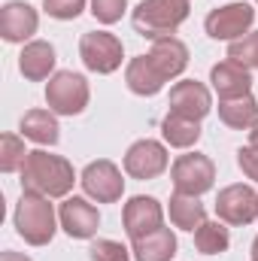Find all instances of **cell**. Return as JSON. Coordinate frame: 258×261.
<instances>
[{"instance_id": "obj_1", "label": "cell", "mask_w": 258, "mask_h": 261, "mask_svg": "<svg viewBox=\"0 0 258 261\" xmlns=\"http://www.w3.org/2000/svg\"><path fill=\"white\" fill-rule=\"evenodd\" d=\"M21 192H37L46 197H67L73 192L76 170L64 155H49L46 149H34L24 158V167L18 170Z\"/></svg>"}, {"instance_id": "obj_2", "label": "cell", "mask_w": 258, "mask_h": 261, "mask_svg": "<svg viewBox=\"0 0 258 261\" xmlns=\"http://www.w3.org/2000/svg\"><path fill=\"white\" fill-rule=\"evenodd\" d=\"M52 197L37 195V192H21L15 213H12V225L15 234L28 243V246H49L55 231H58V213L49 203Z\"/></svg>"}, {"instance_id": "obj_3", "label": "cell", "mask_w": 258, "mask_h": 261, "mask_svg": "<svg viewBox=\"0 0 258 261\" xmlns=\"http://www.w3.org/2000/svg\"><path fill=\"white\" fill-rule=\"evenodd\" d=\"M192 0H140L131 12V24L146 40L173 37L179 24L189 18Z\"/></svg>"}, {"instance_id": "obj_4", "label": "cell", "mask_w": 258, "mask_h": 261, "mask_svg": "<svg viewBox=\"0 0 258 261\" xmlns=\"http://www.w3.org/2000/svg\"><path fill=\"white\" fill-rule=\"evenodd\" d=\"M88 100H91V88H88V79L82 73L58 70L46 82V103L55 116H67V119L82 116Z\"/></svg>"}, {"instance_id": "obj_5", "label": "cell", "mask_w": 258, "mask_h": 261, "mask_svg": "<svg viewBox=\"0 0 258 261\" xmlns=\"http://www.w3.org/2000/svg\"><path fill=\"white\" fill-rule=\"evenodd\" d=\"M170 182L179 195L200 197L216 186V164L203 152H186L170 164Z\"/></svg>"}, {"instance_id": "obj_6", "label": "cell", "mask_w": 258, "mask_h": 261, "mask_svg": "<svg viewBox=\"0 0 258 261\" xmlns=\"http://www.w3.org/2000/svg\"><path fill=\"white\" fill-rule=\"evenodd\" d=\"M79 58H82L85 70H91L97 76H110L125 61V46L110 31H88L79 37Z\"/></svg>"}, {"instance_id": "obj_7", "label": "cell", "mask_w": 258, "mask_h": 261, "mask_svg": "<svg viewBox=\"0 0 258 261\" xmlns=\"http://www.w3.org/2000/svg\"><path fill=\"white\" fill-rule=\"evenodd\" d=\"M255 24V9L243 0H234V3H225V6H216L210 9V15L203 18V31L210 40H222V43H234L240 37H246Z\"/></svg>"}, {"instance_id": "obj_8", "label": "cell", "mask_w": 258, "mask_h": 261, "mask_svg": "<svg viewBox=\"0 0 258 261\" xmlns=\"http://www.w3.org/2000/svg\"><path fill=\"white\" fill-rule=\"evenodd\" d=\"M79 182H82V192L85 197L97 200V203H119L125 195V176H122V167L110 158H97V161H88L79 173Z\"/></svg>"}, {"instance_id": "obj_9", "label": "cell", "mask_w": 258, "mask_h": 261, "mask_svg": "<svg viewBox=\"0 0 258 261\" xmlns=\"http://www.w3.org/2000/svg\"><path fill=\"white\" fill-rule=\"evenodd\" d=\"M216 219H222L228 228H246L258 222V192L246 182L225 186L216 195Z\"/></svg>"}, {"instance_id": "obj_10", "label": "cell", "mask_w": 258, "mask_h": 261, "mask_svg": "<svg viewBox=\"0 0 258 261\" xmlns=\"http://www.w3.org/2000/svg\"><path fill=\"white\" fill-rule=\"evenodd\" d=\"M125 173L131 179H155L161 176L167 167H170V155H167V143L161 140H152V137H143L137 143H131L128 152H125V161H122Z\"/></svg>"}, {"instance_id": "obj_11", "label": "cell", "mask_w": 258, "mask_h": 261, "mask_svg": "<svg viewBox=\"0 0 258 261\" xmlns=\"http://www.w3.org/2000/svg\"><path fill=\"white\" fill-rule=\"evenodd\" d=\"M58 222L61 231L73 240H91L100 228V210L91 203V197L67 195L64 203L58 206Z\"/></svg>"}, {"instance_id": "obj_12", "label": "cell", "mask_w": 258, "mask_h": 261, "mask_svg": "<svg viewBox=\"0 0 258 261\" xmlns=\"http://www.w3.org/2000/svg\"><path fill=\"white\" fill-rule=\"evenodd\" d=\"M122 225L131 240H140L158 228H164V206L152 195H134L122 206Z\"/></svg>"}, {"instance_id": "obj_13", "label": "cell", "mask_w": 258, "mask_h": 261, "mask_svg": "<svg viewBox=\"0 0 258 261\" xmlns=\"http://www.w3.org/2000/svg\"><path fill=\"white\" fill-rule=\"evenodd\" d=\"M167 107L176 116H186V119L200 122V119H207L213 113V88H207L197 79H183V82H176L170 88Z\"/></svg>"}, {"instance_id": "obj_14", "label": "cell", "mask_w": 258, "mask_h": 261, "mask_svg": "<svg viewBox=\"0 0 258 261\" xmlns=\"http://www.w3.org/2000/svg\"><path fill=\"white\" fill-rule=\"evenodd\" d=\"M40 28V12L24 0H9L0 6V37L6 43H31Z\"/></svg>"}, {"instance_id": "obj_15", "label": "cell", "mask_w": 258, "mask_h": 261, "mask_svg": "<svg viewBox=\"0 0 258 261\" xmlns=\"http://www.w3.org/2000/svg\"><path fill=\"white\" fill-rule=\"evenodd\" d=\"M210 88H213V94H219V100L246 97L252 91V70L225 58V61L210 67Z\"/></svg>"}, {"instance_id": "obj_16", "label": "cell", "mask_w": 258, "mask_h": 261, "mask_svg": "<svg viewBox=\"0 0 258 261\" xmlns=\"http://www.w3.org/2000/svg\"><path fill=\"white\" fill-rule=\"evenodd\" d=\"M152 67L161 73L164 82L176 79L186 73L189 67V46L179 40V37H161V40H152V49L146 52Z\"/></svg>"}, {"instance_id": "obj_17", "label": "cell", "mask_w": 258, "mask_h": 261, "mask_svg": "<svg viewBox=\"0 0 258 261\" xmlns=\"http://www.w3.org/2000/svg\"><path fill=\"white\" fill-rule=\"evenodd\" d=\"M55 46L49 40H31L24 43L21 55H18V73L28 79V82H43V79H52L58 70H55Z\"/></svg>"}, {"instance_id": "obj_18", "label": "cell", "mask_w": 258, "mask_h": 261, "mask_svg": "<svg viewBox=\"0 0 258 261\" xmlns=\"http://www.w3.org/2000/svg\"><path fill=\"white\" fill-rule=\"evenodd\" d=\"M18 130L24 140L37 143V146H58V140H61V125L52 110H28L18 122Z\"/></svg>"}, {"instance_id": "obj_19", "label": "cell", "mask_w": 258, "mask_h": 261, "mask_svg": "<svg viewBox=\"0 0 258 261\" xmlns=\"http://www.w3.org/2000/svg\"><path fill=\"white\" fill-rule=\"evenodd\" d=\"M125 85H128L131 94H137V97H155L167 82H164L161 73L152 67L149 55H137V58H131L128 67H125Z\"/></svg>"}, {"instance_id": "obj_20", "label": "cell", "mask_w": 258, "mask_h": 261, "mask_svg": "<svg viewBox=\"0 0 258 261\" xmlns=\"http://www.w3.org/2000/svg\"><path fill=\"white\" fill-rule=\"evenodd\" d=\"M176 249H179V243L170 228H158L140 240H131L134 261H173Z\"/></svg>"}, {"instance_id": "obj_21", "label": "cell", "mask_w": 258, "mask_h": 261, "mask_svg": "<svg viewBox=\"0 0 258 261\" xmlns=\"http://www.w3.org/2000/svg\"><path fill=\"white\" fill-rule=\"evenodd\" d=\"M167 213H170V225L179 228V231H189V234H194V231L207 222V206L200 203V197L179 195V192L170 195Z\"/></svg>"}, {"instance_id": "obj_22", "label": "cell", "mask_w": 258, "mask_h": 261, "mask_svg": "<svg viewBox=\"0 0 258 261\" xmlns=\"http://www.w3.org/2000/svg\"><path fill=\"white\" fill-rule=\"evenodd\" d=\"M200 122L186 119V116H176V113H167L164 122H161V140L170 146V149H194L197 140H200Z\"/></svg>"}, {"instance_id": "obj_23", "label": "cell", "mask_w": 258, "mask_h": 261, "mask_svg": "<svg viewBox=\"0 0 258 261\" xmlns=\"http://www.w3.org/2000/svg\"><path fill=\"white\" fill-rule=\"evenodd\" d=\"M219 122L231 130H249L258 122V100L252 94L234 97V100H219Z\"/></svg>"}, {"instance_id": "obj_24", "label": "cell", "mask_w": 258, "mask_h": 261, "mask_svg": "<svg viewBox=\"0 0 258 261\" xmlns=\"http://www.w3.org/2000/svg\"><path fill=\"white\" fill-rule=\"evenodd\" d=\"M228 246H231V231L222 219H216V222L207 219L194 231V249L200 255H222V252H228Z\"/></svg>"}, {"instance_id": "obj_25", "label": "cell", "mask_w": 258, "mask_h": 261, "mask_svg": "<svg viewBox=\"0 0 258 261\" xmlns=\"http://www.w3.org/2000/svg\"><path fill=\"white\" fill-rule=\"evenodd\" d=\"M24 158H28L24 140L18 134H3L0 137V170L3 173H15V170L24 167Z\"/></svg>"}, {"instance_id": "obj_26", "label": "cell", "mask_w": 258, "mask_h": 261, "mask_svg": "<svg viewBox=\"0 0 258 261\" xmlns=\"http://www.w3.org/2000/svg\"><path fill=\"white\" fill-rule=\"evenodd\" d=\"M228 61L246 67V70H258V31H249L246 37L228 46Z\"/></svg>"}, {"instance_id": "obj_27", "label": "cell", "mask_w": 258, "mask_h": 261, "mask_svg": "<svg viewBox=\"0 0 258 261\" xmlns=\"http://www.w3.org/2000/svg\"><path fill=\"white\" fill-rule=\"evenodd\" d=\"M88 255H91V261H131L134 258V252H131L128 246H122L119 240H110V237L94 240L91 249H88Z\"/></svg>"}, {"instance_id": "obj_28", "label": "cell", "mask_w": 258, "mask_h": 261, "mask_svg": "<svg viewBox=\"0 0 258 261\" xmlns=\"http://www.w3.org/2000/svg\"><path fill=\"white\" fill-rule=\"evenodd\" d=\"M85 6H88V0H43V12L49 18H58V21L79 18Z\"/></svg>"}, {"instance_id": "obj_29", "label": "cell", "mask_w": 258, "mask_h": 261, "mask_svg": "<svg viewBox=\"0 0 258 261\" xmlns=\"http://www.w3.org/2000/svg\"><path fill=\"white\" fill-rule=\"evenodd\" d=\"M88 3H91V15L100 24H116L128 12V0H88Z\"/></svg>"}, {"instance_id": "obj_30", "label": "cell", "mask_w": 258, "mask_h": 261, "mask_svg": "<svg viewBox=\"0 0 258 261\" xmlns=\"http://www.w3.org/2000/svg\"><path fill=\"white\" fill-rule=\"evenodd\" d=\"M237 167L246 173V179L258 182V149L255 146H240L237 149Z\"/></svg>"}, {"instance_id": "obj_31", "label": "cell", "mask_w": 258, "mask_h": 261, "mask_svg": "<svg viewBox=\"0 0 258 261\" xmlns=\"http://www.w3.org/2000/svg\"><path fill=\"white\" fill-rule=\"evenodd\" d=\"M0 261H34V258H28L24 252H12V249H6V252H0Z\"/></svg>"}, {"instance_id": "obj_32", "label": "cell", "mask_w": 258, "mask_h": 261, "mask_svg": "<svg viewBox=\"0 0 258 261\" xmlns=\"http://www.w3.org/2000/svg\"><path fill=\"white\" fill-rule=\"evenodd\" d=\"M249 146H255V149H258V122L249 128Z\"/></svg>"}, {"instance_id": "obj_33", "label": "cell", "mask_w": 258, "mask_h": 261, "mask_svg": "<svg viewBox=\"0 0 258 261\" xmlns=\"http://www.w3.org/2000/svg\"><path fill=\"white\" fill-rule=\"evenodd\" d=\"M249 252H252V258H258V234H255V240H252V249Z\"/></svg>"}, {"instance_id": "obj_34", "label": "cell", "mask_w": 258, "mask_h": 261, "mask_svg": "<svg viewBox=\"0 0 258 261\" xmlns=\"http://www.w3.org/2000/svg\"><path fill=\"white\" fill-rule=\"evenodd\" d=\"M249 261H258V258H249Z\"/></svg>"}, {"instance_id": "obj_35", "label": "cell", "mask_w": 258, "mask_h": 261, "mask_svg": "<svg viewBox=\"0 0 258 261\" xmlns=\"http://www.w3.org/2000/svg\"><path fill=\"white\" fill-rule=\"evenodd\" d=\"M255 3H258V0H255Z\"/></svg>"}]
</instances>
